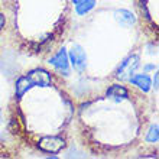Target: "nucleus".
<instances>
[{
    "instance_id": "nucleus-6",
    "label": "nucleus",
    "mask_w": 159,
    "mask_h": 159,
    "mask_svg": "<svg viewBox=\"0 0 159 159\" xmlns=\"http://www.w3.org/2000/svg\"><path fill=\"white\" fill-rule=\"evenodd\" d=\"M6 46H7V41H6V16H4L3 6L0 3V55L3 54Z\"/></svg>"
},
{
    "instance_id": "nucleus-1",
    "label": "nucleus",
    "mask_w": 159,
    "mask_h": 159,
    "mask_svg": "<svg viewBox=\"0 0 159 159\" xmlns=\"http://www.w3.org/2000/svg\"><path fill=\"white\" fill-rule=\"evenodd\" d=\"M77 98L57 70L38 64L13 83L6 107V130L22 151L57 156L71 146Z\"/></svg>"
},
{
    "instance_id": "nucleus-5",
    "label": "nucleus",
    "mask_w": 159,
    "mask_h": 159,
    "mask_svg": "<svg viewBox=\"0 0 159 159\" xmlns=\"http://www.w3.org/2000/svg\"><path fill=\"white\" fill-rule=\"evenodd\" d=\"M22 151L15 142L7 143L4 140H0V159H15L22 158Z\"/></svg>"
},
{
    "instance_id": "nucleus-2",
    "label": "nucleus",
    "mask_w": 159,
    "mask_h": 159,
    "mask_svg": "<svg viewBox=\"0 0 159 159\" xmlns=\"http://www.w3.org/2000/svg\"><path fill=\"white\" fill-rule=\"evenodd\" d=\"M152 123V101L130 83H110L77 98L72 133L88 155L120 159L143 145Z\"/></svg>"
},
{
    "instance_id": "nucleus-4",
    "label": "nucleus",
    "mask_w": 159,
    "mask_h": 159,
    "mask_svg": "<svg viewBox=\"0 0 159 159\" xmlns=\"http://www.w3.org/2000/svg\"><path fill=\"white\" fill-rule=\"evenodd\" d=\"M136 20L142 35L158 48L159 45V0H133Z\"/></svg>"
},
{
    "instance_id": "nucleus-3",
    "label": "nucleus",
    "mask_w": 159,
    "mask_h": 159,
    "mask_svg": "<svg viewBox=\"0 0 159 159\" xmlns=\"http://www.w3.org/2000/svg\"><path fill=\"white\" fill-rule=\"evenodd\" d=\"M7 46L22 55L49 61L72 29V0H2Z\"/></svg>"
}]
</instances>
